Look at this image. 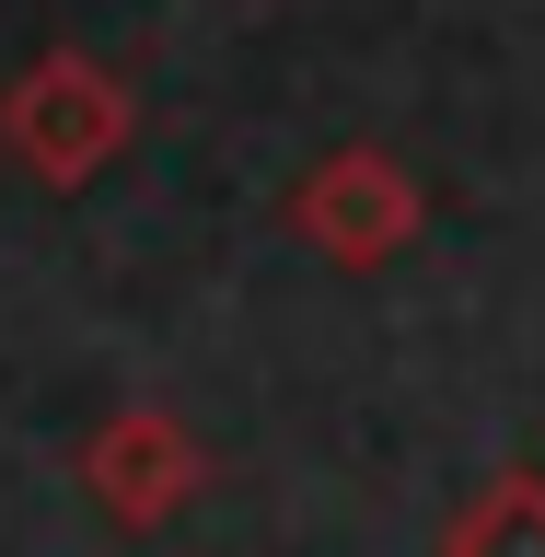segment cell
<instances>
[{"mask_svg": "<svg viewBox=\"0 0 545 557\" xmlns=\"http://www.w3.org/2000/svg\"><path fill=\"white\" fill-rule=\"evenodd\" d=\"M128 139H139V94L82 47H47V59H24L0 82V151H12V174L59 186V198L94 186Z\"/></svg>", "mask_w": 545, "mask_h": 557, "instance_id": "1", "label": "cell"}, {"mask_svg": "<svg viewBox=\"0 0 545 557\" xmlns=\"http://www.w3.org/2000/svg\"><path fill=\"white\" fill-rule=\"evenodd\" d=\"M290 233H302L325 268L372 278V268H395V256L430 233V186H418L383 139H348V151H325V163L290 186Z\"/></svg>", "mask_w": 545, "mask_h": 557, "instance_id": "2", "label": "cell"}, {"mask_svg": "<svg viewBox=\"0 0 545 557\" xmlns=\"http://www.w3.org/2000/svg\"><path fill=\"white\" fill-rule=\"evenodd\" d=\"M82 499H94L116 534H163L209 499V442L174 407H104L82 430Z\"/></svg>", "mask_w": 545, "mask_h": 557, "instance_id": "3", "label": "cell"}, {"mask_svg": "<svg viewBox=\"0 0 545 557\" xmlns=\"http://www.w3.org/2000/svg\"><path fill=\"white\" fill-rule=\"evenodd\" d=\"M442 557H545V476L534 465L487 476L476 499L442 522Z\"/></svg>", "mask_w": 545, "mask_h": 557, "instance_id": "4", "label": "cell"}]
</instances>
